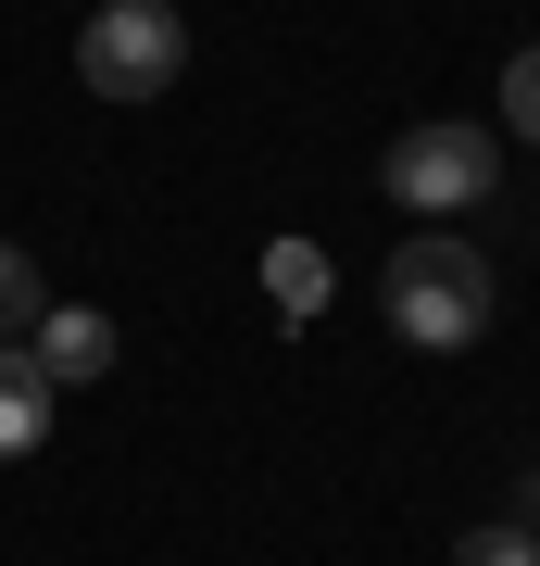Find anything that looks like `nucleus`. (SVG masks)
<instances>
[{
  "label": "nucleus",
  "instance_id": "f257e3e1",
  "mask_svg": "<svg viewBox=\"0 0 540 566\" xmlns=\"http://www.w3.org/2000/svg\"><path fill=\"white\" fill-rule=\"evenodd\" d=\"M378 303H390V340H415V353H465V340H490L502 277H490V252H478V240L427 227V240H402V252H390Z\"/></svg>",
  "mask_w": 540,
  "mask_h": 566
},
{
  "label": "nucleus",
  "instance_id": "f03ea898",
  "mask_svg": "<svg viewBox=\"0 0 540 566\" xmlns=\"http://www.w3.org/2000/svg\"><path fill=\"white\" fill-rule=\"evenodd\" d=\"M76 76L100 102H163V88L189 76V13L177 0H100L76 25Z\"/></svg>",
  "mask_w": 540,
  "mask_h": 566
},
{
  "label": "nucleus",
  "instance_id": "7ed1b4c3",
  "mask_svg": "<svg viewBox=\"0 0 540 566\" xmlns=\"http://www.w3.org/2000/svg\"><path fill=\"white\" fill-rule=\"evenodd\" d=\"M390 202H415V214H465V202H490L502 189V151H490V126H465V114H427V126H402L390 139Z\"/></svg>",
  "mask_w": 540,
  "mask_h": 566
},
{
  "label": "nucleus",
  "instance_id": "20e7f679",
  "mask_svg": "<svg viewBox=\"0 0 540 566\" xmlns=\"http://www.w3.org/2000/svg\"><path fill=\"white\" fill-rule=\"evenodd\" d=\"M25 353H39V378H51V390H88L100 365H114V315H100V303H39Z\"/></svg>",
  "mask_w": 540,
  "mask_h": 566
},
{
  "label": "nucleus",
  "instance_id": "39448f33",
  "mask_svg": "<svg viewBox=\"0 0 540 566\" xmlns=\"http://www.w3.org/2000/svg\"><path fill=\"white\" fill-rule=\"evenodd\" d=\"M51 403H63V390L39 378V353H25V340H0V465L51 441Z\"/></svg>",
  "mask_w": 540,
  "mask_h": 566
},
{
  "label": "nucleus",
  "instance_id": "423d86ee",
  "mask_svg": "<svg viewBox=\"0 0 540 566\" xmlns=\"http://www.w3.org/2000/svg\"><path fill=\"white\" fill-rule=\"evenodd\" d=\"M264 290H277L289 327H315V315H327V252H315V240H277V252H264Z\"/></svg>",
  "mask_w": 540,
  "mask_h": 566
},
{
  "label": "nucleus",
  "instance_id": "0eeeda50",
  "mask_svg": "<svg viewBox=\"0 0 540 566\" xmlns=\"http://www.w3.org/2000/svg\"><path fill=\"white\" fill-rule=\"evenodd\" d=\"M39 303H51L39 252H13V240H0V340H25V327H39Z\"/></svg>",
  "mask_w": 540,
  "mask_h": 566
},
{
  "label": "nucleus",
  "instance_id": "6e6552de",
  "mask_svg": "<svg viewBox=\"0 0 540 566\" xmlns=\"http://www.w3.org/2000/svg\"><path fill=\"white\" fill-rule=\"evenodd\" d=\"M453 566H540V528H516V516H502V528H465Z\"/></svg>",
  "mask_w": 540,
  "mask_h": 566
},
{
  "label": "nucleus",
  "instance_id": "1a4fd4ad",
  "mask_svg": "<svg viewBox=\"0 0 540 566\" xmlns=\"http://www.w3.org/2000/svg\"><path fill=\"white\" fill-rule=\"evenodd\" d=\"M502 126H516V139H540V39L502 63Z\"/></svg>",
  "mask_w": 540,
  "mask_h": 566
}]
</instances>
